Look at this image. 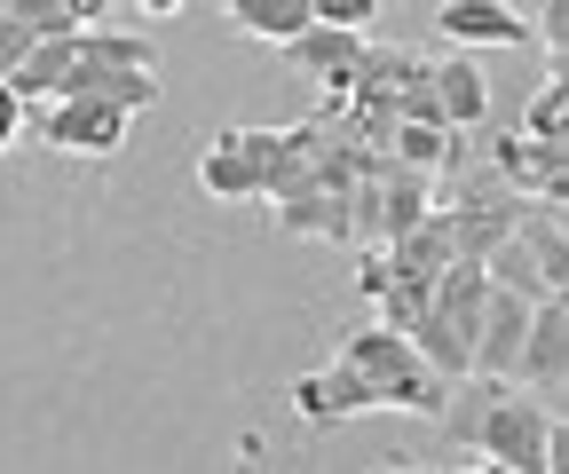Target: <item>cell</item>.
Listing matches in <instances>:
<instances>
[{
	"instance_id": "cell-1",
	"label": "cell",
	"mask_w": 569,
	"mask_h": 474,
	"mask_svg": "<svg viewBox=\"0 0 569 474\" xmlns=\"http://www.w3.org/2000/svg\"><path fill=\"white\" fill-rule=\"evenodd\" d=\"M443 387L427 372V356L403 341L396 324H365V332H348L340 356L325 372H301L293 380V412L309 427H340L356 412H411V420H436L443 412Z\"/></svg>"
},
{
	"instance_id": "cell-2",
	"label": "cell",
	"mask_w": 569,
	"mask_h": 474,
	"mask_svg": "<svg viewBox=\"0 0 569 474\" xmlns=\"http://www.w3.org/2000/svg\"><path fill=\"white\" fill-rule=\"evenodd\" d=\"M9 88L24 103H48V95H111L127 111H151L159 103V48L142 32H119V24H71L56 40H40Z\"/></svg>"
},
{
	"instance_id": "cell-3",
	"label": "cell",
	"mask_w": 569,
	"mask_h": 474,
	"mask_svg": "<svg viewBox=\"0 0 569 474\" xmlns=\"http://www.w3.org/2000/svg\"><path fill=\"white\" fill-rule=\"evenodd\" d=\"M443 451H482L467 466H498V474H553L561 466V427L546 395H507V380H451L443 387Z\"/></svg>"
},
{
	"instance_id": "cell-4",
	"label": "cell",
	"mask_w": 569,
	"mask_h": 474,
	"mask_svg": "<svg viewBox=\"0 0 569 474\" xmlns=\"http://www.w3.org/2000/svg\"><path fill=\"white\" fill-rule=\"evenodd\" d=\"M427 206H436V174H419L388 151L365 159V174H356V198H348V214H356V245H388L403 238Z\"/></svg>"
},
{
	"instance_id": "cell-5",
	"label": "cell",
	"mask_w": 569,
	"mask_h": 474,
	"mask_svg": "<svg viewBox=\"0 0 569 474\" xmlns=\"http://www.w3.org/2000/svg\"><path fill=\"white\" fill-rule=\"evenodd\" d=\"M24 119L40 127L48 151H71V159H111V151L127 143V127H134V111L111 103V95H48V103H32Z\"/></svg>"
},
{
	"instance_id": "cell-6",
	"label": "cell",
	"mask_w": 569,
	"mask_h": 474,
	"mask_svg": "<svg viewBox=\"0 0 569 474\" xmlns=\"http://www.w3.org/2000/svg\"><path fill=\"white\" fill-rule=\"evenodd\" d=\"M277 127H222L206 143V159H198V190L206 198H230V206H246V198H269V182H277Z\"/></svg>"
},
{
	"instance_id": "cell-7",
	"label": "cell",
	"mask_w": 569,
	"mask_h": 474,
	"mask_svg": "<svg viewBox=\"0 0 569 474\" xmlns=\"http://www.w3.org/2000/svg\"><path fill=\"white\" fill-rule=\"evenodd\" d=\"M530 395H569V293H546L530 301V324H522V349H515V372Z\"/></svg>"
},
{
	"instance_id": "cell-8",
	"label": "cell",
	"mask_w": 569,
	"mask_h": 474,
	"mask_svg": "<svg viewBox=\"0 0 569 474\" xmlns=\"http://www.w3.org/2000/svg\"><path fill=\"white\" fill-rule=\"evenodd\" d=\"M284 63H293L301 80H317L325 95H348L356 63H365V32H340V24H301L284 40Z\"/></svg>"
},
{
	"instance_id": "cell-9",
	"label": "cell",
	"mask_w": 569,
	"mask_h": 474,
	"mask_svg": "<svg viewBox=\"0 0 569 474\" xmlns=\"http://www.w3.org/2000/svg\"><path fill=\"white\" fill-rule=\"evenodd\" d=\"M522 324H530V301L507 293V285H490L482 293V324H475V349H467V372L507 380L515 372V349H522Z\"/></svg>"
},
{
	"instance_id": "cell-10",
	"label": "cell",
	"mask_w": 569,
	"mask_h": 474,
	"mask_svg": "<svg viewBox=\"0 0 569 474\" xmlns=\"http://www.w3.org/2000/svg\"><path fill=\"white\" fill-rule=\"evenodd\" d=\"M490 167L522 198H569V143H538V134H498Z\"/></svg>"
},
{
	"instance_id": "cell-11",
	"label": "cell",
	"mask_w": 569,
	"mask_h": 474,
	"mask_svg": "<svg viewBox=\"0 0 569 474\" xmlns=\"http://www.w3.org/2000/svg\"><path fill=\"white\" fill-rule=\"evenodd\" d=\"M436 32L459 48H530V17L507 9V0H443Z\"/></svg>"
},
{
	"instance_id": "cell-12",
	"label": "cell",
	"mask_w": 569,
	"mask_h": 474,
	"mask_svg": "<svg viewBox=\"0 0 569 474\" xmlns=\"http://www.w3.org/2000/svg\"><path fill=\"white\" fill-rule=\"evenodd\" d=\"M388 253V269H396V278H419V285H436L443 278V269L459 261V245H451V222H443V206H427L403 238H388L380 245Z\"/></svg>"
},
{
	"instance_id": "cell-13",
	"label": "cell",
	"mask_w": 569,
	"mask_h": 474,
	"mask_svg": "<svg viewBox=\"0 0 569 474\" xmlns=\"http://www.w3.org/2000/svg\"><path fill=\"white\" fill-rule=\"evenodd\" d=\"M56 32H71V9H63V0H0V72H17V63H24L40 40H56Z\"/></svg>"
},
{
	"instance_id": "cell-14",
	"label": "cell",
	"mask_w": 569,
	"mask_h": 474,
	"mask_svg": "<svg viewBox=\"0 0 569 474\" xmlns=\"http://www.w3.org/2000/svg\"><path fill=\"white\" fill-rule=\"evenodd\" d=\"M427 80H436V103H443L451 127H475L490 111V88L475 72V56H427Z\"/></svg>"
},
{
	"instance_id": "cell-15",
	"label": "cell",
	"mask_w": 569,
	"mask_h": 474,
	"mask_svg": "<svg viewBox=\"0 0 569 474\" xmlns=\"http://www.w3.org/2000/svg\"><path fill=\"white\" fill-rule=\"evenodd\" d=\"M451 143H459V127H443V119H396L388 159H403V167H419V174H443V167H451Z\"/></svg>"
},
{
	"instance_id": "cell-16",
	"label": "cell",
	"mask_w": 569,
	"mask_h": 474,
	"mask_svg": "<svg viewBox=\"0 0 569 474\" xmlns=\"http://www.w3.org/2000/svg\"><path fill=\"white\" fill-rule=\"evenodd\" d=\"M230 17H238V32H246V40L284 48L301 24H317V0H230Z\"/></svg>"
},
{
	"instance_id": "cell-17",
	"label": "cell",
	"mask_w": 569,
	"mask_h": 474,
	"mask_svg": "<svg viewBox=\"0 0 569 474\" xmlns=\"http://www.w3.org/2000/svg\"><path fill=\"white\" fill-rule=\"evenodd\" d=\"M482 278H490V285H507V293H522V301H546V293H561V285H546V269H538V261L515 245V230H507V238H498V245L482 253Z\"/></svg>"
},
{
	"instance_id": "cell-18",
	"label": "cell",
	"mask_w": 569,
	"mask_h": 474,
	"mask_svg": "<svg viewBox=\"0 0 569 474\" xmlns=\"http://www.w3.org/2000/svg\"><path fill=\"white\" fill-rule=\"evenodd\" d=\"M522 134H538V143H569V80H561V72H546V88L530 95Z\"/></svg>"
},
{
	"instance_id": "cell-19",
	"label": "cell",
	"mask_w": 569,
	"mask_h": 474,
	"mask_svg": "<svg viewBox=\"0 0 569 474\" xmlns=\"http://www.w3.org/2000/svg\"><path fill=\"white\" fill-rule=\"evenodd\" d=\"M530 40L546 48V63L561 72V56H569V0H546V9L530 17Z\"/></svg>"
},
{
	"instance_id": "cell-20",
	"label": "cell",
	"mask_w": 569,
	"mask_h": 474,
	"mask_svg": "<svg viewBox=\"0 0 569 474\" xmlns=\"http://www.w3.org/2000/svg\"><path fill=\"white\" fill-rule=\"evenodd\" d=\"M380 17V0H317V24H340V32H365Z\"/></svg>"
},
{
	"instance_id": "cell-21",
	"label": "cell",
	"mask_w": 569,
	"mask_h": 474,
	"mask_svg": "<svg viewBox=\"0 0 569 474\" xmlns=\"http://www.w3.org/2000/svg\"><path fill=\"white\" fill-rule=\"evenodd\" d=\"M24 111H32V103L9 88V72H0V151H17V134H24Z\"/></svg>"
},
{
	"instance_id": "cell-22",
	"label": "cell",
	"mask_w": 569,
	"mask_h": 474,
	"mask_svg": "<svg viewBox=\"0 0 569 474\" xmlns=\"http://www.w3.org/2000/svg\"><path fill=\"white\" fill-rule=\"evenodd\" d=\"M71 9V24H96V17H111V0H63Z\"/></svg>"
},
{
	"instance_id": "cell-23",
	"label": "cell",
	"mask_w": 569,
	"mask_h": 474,
	"mask_svg": "<svg viewBox=\"0 0 569 474\" xmlns=\"http://www.w3.org/2000/svg\"><path fill=\"white\" fill-rule=\"evenodd\" d=\"M134 9H142V17H174V9H182V0H134Z\"/></svg>"
}]
</instances>
